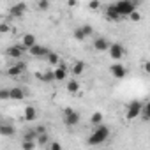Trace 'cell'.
I'll list each match as a JSON object with an SVG mask.
<instances>
[{
	"mask_svg": "<svg viewBox=\"0 0 150 150\" xmlns=\"http://www.w3.org/2000/svg\"><path fill=\"white\" fill-rule=\"evenodd\" d=\"M115 6L122 18H129V14L132 11H136V2H132V0H118Z\"/></svg>",
	"mask_w": 150,
	"mask_h": 150,
	"instance_id": "cell-2",
	"label": "cell"
},
{
	"mask_svg": "<svg viewBox=\"0 0 150 150\" xmlns=\"http://www.w3.org/2000/svg\"><path fill=\"white\" fill-rule=\"evenodd\" d=\"M65 87H67V92H71V94H74V96L80 92V83H78V80H69Z\"/></svg>",
	"mask_w": 150,
	"mask_h": 150,
	"instance_id": "cell-20",
	"label": "cell"
},
{
	"mask_svg": "<svg viewBox=\"0 0 150 150\" xmlns=\"http://www.w3.org/2000/svg\"><path fill=\"white\" fill-rule=\"evenodd\" d=\"M23 117H25L27 122H34V120L37 118V110H35V106H27L25 111H23Z\"/></svg>",
	"mask_w": 150,
	"mask_h": 150,
	"instance_id": "cell-15",
	"label": "cell"
},
{
	"mask_svg": "<svg viewBox=\"0 0 150 150\" xmlns=\"http://www.w3.org/2000/svg\"><path fill=\"white\" fill-rule=\"evenodd\" d=\"M0 99H11V90L2 88V90H0Z\"/></svg>",
	"mask_w": 150,
	"mask_h": 150,
	"instance_id": "cell-31",
	"label": "cell"
},
{
	"mask_svg": "<svg viewBox=\"0 0 150 150\" xmlns=\"http://www.w3.org/2000/svg\"><path fill=\"white\" fill-rule=\"evenodd\" d=\"M110 72H111V76H113L115 80H122V78L127 76V69H125V65L120 64V62L110 65Z\"/></svg>",
	"mask_w": 150,
	"mask_h": 150,
	"instance_id": "cell-6",
	"label": "cell"
},
{
	"mask_svg": "<svg viewBox=\"0 0 150 150\" xmlns=\"http://www.w3.org/2000/svg\"><path fill=\"white\" fill-rule=\"evenodd\" d=\"M0 32H2V34H7V32H9V25H7V23H2V25H0Z\"/></svg>",
	"mask_w": 150,
	"mask_h": 150,
	"instance_id": "cell-35",
	"label": "cell"
},
{
	"mask_svg": "<svg viewBox=\"0 0 150 150\" xmlns=\"http://www.w3.org/2000/svg\"><path fill=\"white\" fill-rule=\"evenodd\" d=\"M50 51H51L50 48H46V46H42V44H37V42L28 50V53H30L32 57H35V58H46V55H48Z\"/></svg>",
	"mask_w": 150,
	"mask_h": 150,
	"instance_id": "cell-8",
	"label": "cell"
},
{
	"mask_svg": "<svg viewBox=\"0 0 150 150\" xmlns=\"http://www.w3.org/2000/svg\"><path fill=\"white\" fill-rule=\"evenodd\" d=\"M141 67H143V71H145L146 74H150V60H143V62H141Z\"/></svg>",
	"mask_w": 150,
	"mask_h": 150,
	"instance_id": "cell-34",
	"label": "cell"
},
{
	"mask_svg": "<svg viewBox=\"0 0 150 150\" xmlns=\"http://www.w3.org/2000/svg\"><path fill=\"white\" fill-rule=\"evenodd\" d=\"M46 62H48L50 65H55V67H57L62 60H60V55H58L57 51H50V53L46 55Z\"/></svg>",
	"mask_w": 150,
	"mask_h": 150,
	"instance_id": "cell-18",
	"label": "cell"
},
{
	"mask_svg": "<svg viewBox=\"0 0 150 150\" xmlns=\"http://www.w3.org/2000/svg\"><path fill=\"white\" fill-rule=\"evenodd\" d=\"M72 37H74V39H76V41H83V39H85L87 35H85V32H83V28H81V27H78L76 30H74V32H72Z\"/></svg>",
	"mask_w": 150,
	"mask_h": 150,
	"instance_id": "cell-26",
	"label": "cell"
},
{
	"mask_svg": "<svg viewBox=\"0 0 150 150\" xmlns=\"http://www.w3.org/2000/svg\"><path fill=\"white\" fill-rule=\"evenodd\" d=\"M141 118L145 122H150V101L143 103V110H141Z\"/></svg>",
	"mask_w": 150,
	"mask_h": 150,
	"instance_id": "cell-23",
	"label": "cell"
},
{
	"mask_svg": "<svg viewBox=\"0 0 150 150\" xmlns=\"http://www.w3.org/2000/svg\"><path fill=\"white\" fill-rule=\"evenodd\" d=\"M46 148H50V150H60V148H62V145H60L58 141H53V143H50Z\"/></svg>",
	"mask_w": 150,
	"mask_h": 150,
	"instance_id": "cell-33",
	"label": "cell"
},
{
	"mask_svg": "<svg viewBox=\"0 0 150 150\" xmlns=\"http://www.w3.org/2000/svg\"><path fill=\"white\" fill-rule=\"evenodd\" d=\"M25 69H27V64L21 62V60H18V62H14L13 65L7 67V74H9L11 78H18V76H21V74L25 72Z\"/></svg>",
	"mask_w": 150,
	"mask_h": 150,
	"instance_id": "cell-5",
	"label": "cell"
},
{
	"mask_svg": "<svg viewBox=\"0 0 150 150\" xmlns=\"http://www.w3.org/2000/svg\"><path fill=\"white\" fill-rule=\"evenodd\" d=\"M25 13H27V4H25V2H18V4H14V6L11 7V11H9V14H11L13 18H21Z\"/></svg>",
	"mask_w": 150,
	"mask_h": 150,
	"instance_id": "cell-12",
	"label": "cell"
},
{
	"mask_svg": "<svg viewBox=\"0 0 150 150\" xmlns=\"http://www.w3.org/2000/svg\"><path fill=\"white\" fill-rule=\"evenodd\" d=\"M21 44H23L27 50H30V48L35 44V35H34V34H25V35L21 37Z\"/></svg>",
	"mask_w": 150,
	"mask_h": 150,
	"instance_id": "cell-17",
	"label": "cell"
},
{
	"mask_svg": "<svg viewBox=\"0 0 150 150\" xmlns=\"http://www.w3.org/2000/svg\"><path fill=\"white\" fill-rule=\"evenodd\" d=\"M103 118H104V117H103V113H101V111H94V113H92V117H90V124L96 127V125L103 124Z\"/></svg>",
	"mask_w": 150,
	"mask_h": 150,
	"instance_id": "cell-22",
	"label": "cell"
},
{
	"mask_svg": "<svg viewBox=\"0 0 150 150\" xmlns=\"http://www.w3.org/2000/svg\"><path fill=\"white\" fill-rule=\"evenodd\" d=\"M99 7H101V2H99V0H90L88 9H92V11H97Z\"/></svg>",
	"mask_w": 150,
	"mask_h": 150,
	"instance_id": "cell-30",
	"label": "cell"
},
{
	"mask_svg": "<svg viewBox=\"0 0 150 150\" xmlns=\"http://www.w3.org/2000/svg\"><path fill=\"white\" fill-rule=\"evenodd\" d=\"M141 110H143V103L141 101H131L127 104V110H125V118L127 120H134V118L141 117Z\"/></svg>",
	"mask_w": 150,
	"mask_h": 150,
	"instance_id": "cell-3",
	"label": "cell"
},
{
	"mask_svg": "<svg viewBox=\"0 0 150 150\" xmlns=\"http://www.w3.org/2000/svg\"><path fill=\"white\" fill-rule=\"evenodd\" d=\"M37 9L39 11H48L50 9V0H37Z\"/></svg>",
	"mask_w": 150,
	"mask_h": 150,
	"instance_id": "cell-28",
	"label": "cell"
},
{
	"mask_svg": "<svg viewBox=\"0 0 150 150\" xmlns=\"http://www.w3.org/2000/svg\"><path fill=\"white\" fill-rule=\"evenodd\" d=\"M129 20H131L132 23H139V21H141V13H139L138 9H136V11H132V13L129 14Z\"/></svg>",
	"mask_w": 150,
	"mask_h": 150,
	"instance_id": "cell-27",
	"label": "cell"
},
{
	"mask_svg": "<svg viewBox=\"0 0 150 150\" xmlns=\"http://www.w3.org/2000/svg\"><path fill=\"white\" fill-rule=\"evenodd\" d=\"M110 46H111V42H110L106 37H103V35L94 39V50H96V51H108Z\"/></svg>",
	"mask_w": 150,
	"mask_h": 150,
	"instance_id": "cell-11",
	"label": "cell"
},
{
	"mask_svg": "<svg viewBox=\"0 0 150 150\" xmlns=\"http://www.w3.org/2000/svg\"><path fill=\"white\" fill-rule=\"evenodd\" d=\"M104 13H106V18H108V20H111V21H118V20L122 18V16H120V13L117 11V6H115V4H110V6L106 7V11H104Z\"/></svg>",
	"mask_w": 150,
	"mask_h": 150,
	"instance_id": "cell-13",
	"label": "cell"
},
{
	"mask_svg": "<svg viewBox=\"0 0 150 150\" xmlns=\"http://www.w3.org/2000/svg\"><path fill=\"white\" fill-rule=\"evenodd\" d=\"M25 51H28V50H27L23 44H14V46H9V48H7V57H11V58H14V60H20Z\"/></svg>",
	"mask_w": 150,
	"mask_h": 150,
	"instance_id": "cell-10",
	"label": "cell"
},
{
	"mask_svg": "<svg viewBox=\"0 0 150 150\" xmlns=\"http://www.w3.org/2000/svg\"><path fill=\"white\" fill-rule=\"evenodd\" d=\"M71 72L74 74V76H81V74L85 72V62L81 60H76L72 65H71Z\"/></svg>",
	"mask_w": 150,
	"mask_h": 150,
	"instance_id": "cell-14",
	"label": "cell"
},
{
	"mask_svg": "<svg viewBox=\"0 0 150 150\" xmlns=\"http://www.w3.org/2000/svg\"><path fill=\"white\" fill-rule=\"evenodd\" d=\"M37 136H39L37 129H28V131H25L23 139H35V141H37Z\"/></svg>",
	"mask_w": 150,
	"mask_h": 150,
	"instance_id": "cell-25",
	"label": "cell"
},
{
	"mask_svg": "<svg viewBox=\"0 0 150 150\" xmlns=\"http://www.w3.org/2000/svg\"><path fill=\"white\" fill-rule=\"evenodd\" d=\"M37 78H41L44 83H51V81H55V74H53V71H44L42 74L37 72Z\"/></svg>",
	"mask_w": 150,
	"mask_h": 150,
	"instance_id": "cell-19",
	"label": "cell"
},
{
	"mask_svg": "<svg viewBox=\"0 0 150 150\" xmlns=\"http://www.w3.org/2000/svg\"><path fill=\"white\" fill-rule=\"evenodd\" d=\"M53 74H55V81H65V80H67V74H69V67L60 62V64L53 69Z\"/></svg>",
	"mask_w": 150,
	"mask_h": 150,
	"instance_id": "cell-7",
	"label": "cell"
},
{
	"mask_svg": "<svg viewBox=\"0 0 150 150\" xmlns=\"http://www.w3.org/2000/svg\"><path fill=\"white\" fill-rule=\"evenodd\" d=\"M14 127L9 125V124H2L0 125V136H14Z\"/></svg>",
	"mask_w": 150,
	"mask_h": 150,
	"instance_id": "cell-21",
	"label": "cell"
},
{
	"mask_svg": "<svg viewBox=\"0 0 150 150\" xmlns=\"http://www.w3.org/2000/svg\"><path fill=\"white\" fill-rule=\"evenodd\" d=\"M37 145H41V146H48V134H46V132H42V134L37 136Z\"/></svg>",
	"mask_w": 150,
	"mask_h": 150,
	"instance_id": "cell-29",
	"label": "cell"
},
{
	"mask_svg": "<svg viewBox=\"0 0 150 150\" xmlns=\"http://www.w3.org/2000/svg\"><path fill=\"white\" fill-rule=\"evenodd\" d=\"M67 6L69 7H76L78 6V0H67Z\"/></svg>",
	"mask_w": 150,
	"mask_h": 150,
	"instance_id": "cell-36",
	"label": "cell"
},
{
	"mask_svg": "<svg viewBox=\"0 0 150 150\" xmlns=\"http://www.w3.org/2000/svg\"><path fill=\"white\" fill-rule=\"evenodd\" d=\"M35 129H37V132H39V134H42V132H46V127H44V125H37Z\"/></svg>",
	"mask_w": 150,
	"mask_h": 150,
	"instance_id": "cell-37",
	"label": "cell"
},
{
	"mask_svg": "<svg viewBox=\"0 0 150 150\" xmlns=\"http://www.w3.org/2000/svg\"><path fill=\"white\" fill-rule=\"evenodd\" d=\"M80 113L76 110H72V108H65L64 110V124L69 125V127H74V125H78L80 124Z\"/></svg>",
	"mask_w": 150,
	"mask_h": 150,
	"instance_id": "cell-4",
	"label": "cell"
},
{
	"mask_svg": "<svg viewBox=\"0 0 150 150\" xmlns=\"http://www.w3.org/2000/svg\"><path fill=\"white\" fill-rule=\"evenodd\" d=\"M132 2H138V0H132Z\"/></svg>",
	"mask_w": 150,
	"mask_h": 150,
	"instance_id": "cell-38",
	"label": "cell"
},
{
	"mask_svg": "<svg viewBox=\"0 0 150 150\" xmlns=\"http://www.w3.org/2000/svg\"><path fill=\"white\" fill-rule=\"evenodd\" d=\"M81 28H83V32H85V35H87V37H90V35L94 34V28H92L90 25H83Z\"/></svg>",
	"mask_w": 150,
	"mask_h": 150,
	"instance_id": "cell-32",
	"label": "cell"
},
{
	"mask_svg": "<svg viewBox=\"0 0 150 150\" xmlns=\"http://www.w3.org/2000/svg\"><path fill=\"white\" fill-rule=\"evenodd\" d=\"M35 146H37L35 139H23V141H21V148H23V150H34Z\"/></svg>",
	"mask_w": 150,
	"mask_h": 150,
	"instance_id": "cell-24",
	"label": "cell"
},
{
	"mask_svg": "<svg viewBox=\"0 0 150 150\" xmlns=\"http://www.w3.org/2000/svg\"><path fill=\"white\" fill-rule=\"evenodd\" d=\"M108 53H110V57H111L113 60H120V58L124 57V53H125V48H124L120 42H111Z\"/></svg>",
	"mask_w": 150,
	"mask_h": 150,
	"instance_id": "cell-9",
	"label": "cell"
},
{
	"mask_svg": "<svg viewBox=\"0 0 150 150\" xmlns=\"http://www.w3.org/2000/svg\"><path fill=\"white\" fill-rule=\"evenodd\" d=\"M108 138H110V127H106L104 124H99V125H96L94 132L88 136V145H92V146L103 145Z\"/></svg>",
	"mask_w": 150,
	"mask_h": 150,
	"instance_id": "cell-1",
	"label": "cell"
},
{
	"mask_svg": "<svg viewBox=\"0 0 150 150\" xmlns=\"http://www.w3.org/2000/svg\"><path fill=\"white\" fill-rule=\"evenodd\" d=\"M25 90L23 88H20V87H14V88H11V99L13 101H23L25 99Z\"/></svg>",
	"mask_w": 150,
	"mask_h": 150,
	"instance_id": "cell-16",
	"label": "cell"
}]
</instances>
